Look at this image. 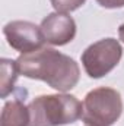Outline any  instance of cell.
<instances>
[{"instance_id": "obj_9", "label": "cell", "mask_w": 124, "mask_h": 126, "mask_svg": "<svg viewBox=\"0 0 124 126\" xmlns=\"http://www.w3.org/2000/svg\"><path fill=\"white\" fill-rule=\"evenodd\" d=\"M50 1H51L53 7L56 9V12L69 13V12L79 9L82 4H85L86 0H50Z\"/></svg>"}, {"instance_id": "obj_11", "label": "cell", "mask_w": 124, "mask_h": 126, "mask_svg": "<svg viewBox=\"0 0 124 126\" xmlns=\"http://www.w3.org/2000/svg\"><path fill=\"white\" fill-rule=\"evenodd\" d=\"M118 37H120V40L124 43V24L120 25V28H118Z\"/></svg>"}, {"instance_id": "obj_5", "label": "cell", "mask_w": 124, "mask_h": 126, "mask_svg": "<svg viewBox=\"0 0 124 126\" xmlns=\"http://www.w3.org/2000/svg\"><path fill=\"white\" fill-rule=\"evenodd\" d=\"M3 34L7 44L22 54L41 48L45 43L41 28L29 21H12L4 25Z\"/></svg>"}, {"instance_id": "obj_6", "label": "cell", "mask_w": 124, "mask_h": 126, "mask_svg": "<svg viewBox=\"0 0 124 126\" xmlns=\"http://www.w3.org/2000/svg\"><path fill=\"white\" fill-rule=\"evenodd\" d=\"M39 28L45 43L51 46H66L76 37V22L69 13H50L42 19Z\"/></svg>"}, {"instance_id": "obj_3", "label": "cell", "mask_w": 124, "mask_h": 126, "mask_svg": "<svg viewBox=\"0 0 124 126\" xmlns=\"http://www.w3.org/2000/svg\"><path fill=\"white\" fill-rule=\"evenodd\" d=\"M121 113V94L114 88H95L83 100L82 120L88 126H112L120 119Z\"/></svg>"}, {"instance_id": "obj_1", "label": "cell", "mask_w": 124, "mask_h": 126, "mask_svg": "<svg viewBox=\"0 0 124 126\" xmlns=\"http://www.w3.org/2000/svg\"><path fill=\"white\" fill-rule=\"evenodd\" d=\"M16 62L21 75L44 81L60 93L74 88L80 78L79 64L70 56L50 47H41L32 53L21 54Z\"/></svg>"}, {"instance_id": "obj_10", "label": "cell", "mask_w": 124, "mask_h": 126, "mask_svg": "<svg viewBox=\"0 0 124 126\" xmlns=\"http://www.w3.org/2000/svg\"><path fill=\"white\" fill-rule=\"evenodd\" d=\"M96 3L105 9H120L124 7V0H96Z\"/></svg>"}, {"instance_id": "obj_2", "label": "cell", "mask_w": 124, "mask_h": 126, "mask_svg": "<svg viewBox=\"0 0 124 126\" xmlns=\"http://www.w3.org/2000/svg\"><path fill=\"white\" fill-rule=\"evenodd\" d=\"M29 126H64L82 119L83 104L70 94L35 97L28 106Z\"/></svg>"}, {"instance_id": "obj_8", "label": "cell", "mask_w": 124, "mask_h": 126, "mask_svg": "<svg viewBox=\"0 0 124 126\" xmlns=\"http://www.w3.org/2000/svg\"><path fill=\"white\" fill-rule=\"evenodd\" d=\"M18 62L12 59H1L0 60V97L6 98L12 94L15 88V82L19 76Z\"/></svg>"}, {"instance_id": "obj_4", "label": "cell", "mask_w": 124, "mask_h": 126, "mask_svg": "<svg viewBox=\"0 0 124 126\" xmlns=\"http://www.w3.org/2000/svg\"><path fill=\"white\" fill-rule=\"evenodd\" d=\"M121 56V44L115 38H104L91 44L82 53V64L89 78L99 79L120 63Z\"/></svg>"}, {"instance_id": "obj_7", "label": "cell", "mask_w": 124, "mask_h": 126, "mask_svg": "<svg viewBox=\"0 0 124 126\" xmlns=\"http://www.w3.org/2000/svg\"><path fill=\"white\" fill-rule=\"evenodd\" d=\"M0 126H29V109L21 100L7 101L1 110Z\"/></svg>"}]
</instances>
